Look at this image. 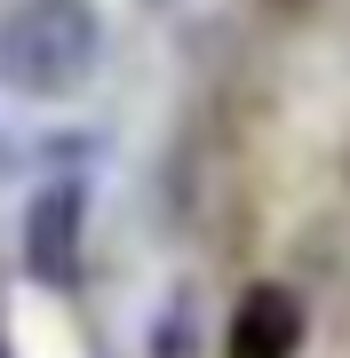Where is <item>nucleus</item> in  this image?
<instances>
[{
  "label": "nucleus",
  "instance_id": "7ed1b4c3",
  "mask_svg": "<svg viewBox=\"0 0 350 358\" xmlns=\"http://www.w3.org/2000/svg\"><path fill=\"white\" fill-rule=\"evenodd\" d=\"M302 334H311V310H302L295 287L255 279L231 303V327H223V358H295Z\"/></svg>",
  "mask_w": 350,
  "mask_h": 358
},
{
  "label": "nucleus",
  "instance_id": "f03ea898",
  "mask_svg": "<svg viewBox=\"0 0 350 358\" xmlns=\"http://www.w3.org/2000/svg\"><path fill=\"white\" fill-rule=\"evenodd\" d=\"M80 263H88V183L48 176L24 199V271L32 287H80Z\"/></svg>",
  "mask_w": 350,
  "mask_h": 358
},
{
  "label": "nucleus",
  "instance_id": "39448f33",
  "mask_svg": "<svg viewBox=\"0 0 350 358\" xmlns=\"http://www.w3.org/2000/svg\"><path fill=\"white\" fill-rule=\"evenodd\" d=\"M0 358H8V343H0Z\"/></svg>",
  "mask_w": 350,
  "mask_h": 358
},
{
  "label": "nucleus",
  "instance_id": "20e7f679",
  "mask_svg": "<svg viewBox=\"0 0 350 358\" xmlns=\"http://www.w3.org/2000/svg\"><path fill=\"white\" fill-rule=\"evenodd\" d=\"M183 310H191V294H175L168 319L152 327V358H191V350H183Z\"/></svg>",
  "mask_w": 350,
  "mask_h": 358
},
{
  "label": "nucleus",
  "instance_id": "f257e3e1",
  "mask_svg": "<svg viewBox=\"0 0 350 358\" xmlns=\"http://www.w3.org/2000/svg\"><path fill=\"white\" fill-rule=\"evenodd\" d=\"M96 56H104L96 0H16L0 16V80L32 103H56V96L88 88Z\"/></svg>",
  "mask_w": 350,
  "mask_h": 358
}]
</instances>
